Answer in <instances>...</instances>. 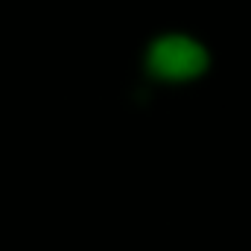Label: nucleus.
Segmentation results:
<instances>
[{
    "instance_id": "f257e3e1",
    "label": "nucleus",
    "mask_w": 251,
    "mask_h": 251,
    "mask_svg": "<svg viewBox=\"0 0 251 251\" xmlns=\"http://www.w3.org/2000/svg\"><path fill=\"white\" fill-rule=\"evenodd\" d=\"M143 70L158 85H193L210 70V50L190 32H161L143 50Z\"/></svg>"
}]
</instances>
